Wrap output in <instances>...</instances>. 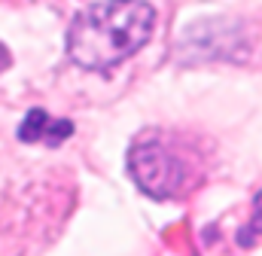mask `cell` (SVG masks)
Wrapping results in <instances>:
<instances>
[{
  "mask_svg": "<svg viewBox=\"0 0 262 256\" xmlns=\"http://www.w3.org/2000/svg\"><path fill=\"white\" fill-rule=\"evenodd\" d=\"M156 28L146 0H101L85 6L67 28V55L85 70H110L140 52Z\"/></svg>",
  "mask_w": 262,
  "mask_h": 256,
  "instance_id": "cell-1",
  "label": "cell"
},
{
  "mask_svg": "<svg viewBox=\"0 0 262 256\" xmlns=\"http://www.w3.org/2000/svg\"><path fill=\"white\" fill-rule=\"evenodd\" d=\"M128 174L149 198H180L201 186L207 174V153L189 134L152 128L134 137Z\"/></svg>",
  "mask_w": 262,
  "mask_h": 256,
  "instance_id": "cell-2",
  "label": "cell"
},
{
  "mask_svg": "<svg viewBox=\"0 0 262 256\" xmlns=\"http://www.w3.org/2000/svg\"><path fill=\"white\" fill-rule=\"evenodd\" d=\"M73 134L70 119H52L46 110L34 107L18 125V140L21 143H46V146H61L67 137Z\"/></svg>",
  "mask_w": 262,
  "mask_h": 256,
  "instance_id": "cell-3",
  "label": "cell"
},
{
  "mask_svg": "<svg viewBox=\"0 0 262 256\" xmlns=\"http://www.w3.org/2000/svg\"><path fill=\"white\" fill-rule=\"evenodd\" d=\"M262 235V189L253 195V217H250V223H247V229L241 232V244L247 247V244H253V238Z\"/></svg>",
  "mask_w": 262,
  "mask_h": 256,
  "instance_id": "cell-4",
  "label": "cell"
},
{
  "mask_svg": "<svg viewBox=\"0 0 262 256\" xmlns=\"http://www.w3.org/2000/svg\"><path fill=\"white\" fill-rule=\"evenodd\" d=\"M6 64H9V52H6V49H3V43H0V70H3Z\"/></svg>",
  "mask_w": 262,
  "mask_h": 256,
  "instance_id": "cell-5",
  "label": "cell"
}]
</instances>
